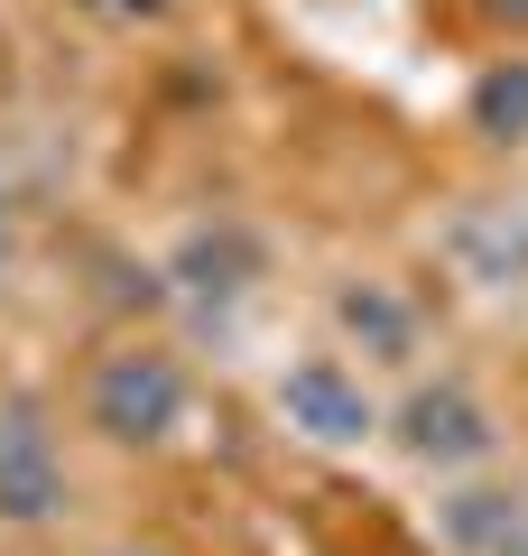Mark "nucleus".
<instances>
[{
    "mask_svg": "<svg viewBox=\"0 0 528 556\" xmlns=\"http://www.w3.org/2000/svg\"><path fill=\"white\" fill-rule=\"evenodd\" d=\"M10 260H20V214H10V186H0V278H10Z\"/></svg>",
    "mask_w": 528,
    "mask_h": 556,
    "instance_id": "nucleus-9",
    "label": "nucleus"
},
{
    "mask_svg": "<svg viewBox=\"0 0 528 556\" xmlns=\"http://www.w3.org/2000/svg\"><path fill=\"white\" fill-rule=\"evenodd\" d=\"M278 427L288 437H306V445H362L380 427V408H372V390L343 371L334 353H306V362H288L278 371Z\"/></svg>",
    "mask_w": 528,
    "mask_h": 556,
    "instance_id": "nucleus-2",
    "label": "nucleus"
},
{
    "mask_svg": "<svg viewBox=\"0 0 528 556\" xmlns=\"http://www.w3.org/2000/svg\"><path fill=\"white\" fill-rule=\"evenodd\" d=\"M334 325H343L352 353H372V362H417V306L390 278H343L334 288Z\"/></svg>",
    "mask_w": 528,
    "mask_h": 556,
    "instance_id": "nucleus-5",
    "label": "nucleus"
},
{
    "mask_svg": "<svg viewBox=\"0 0 528 556\" xmlns=\"http://www.w3.org/2000/svg\"><path fill=\"white\" fill-rule=\"evenodd\" d=\"M399 445H408L417 464H436V473H454V464H482L491 445H501V427H491V408L464 380H427V390L399 399Z\"/></svg>",
    "mask_w": 528,
    "mask_h": 556,
    "instance_id": "nucleus-3",
    "label": "nucleus"
},
{
    "mask_svg": "<svg viewBox=\"0 0 528 556\" xmlns=\"http://www.w3.org/2000/svg\"><path fill=\"white\" fill-rule=\"evenodd\" d=\"M65 510V464H56V437H47L28 408H0V519H38Z\"/></svg>",
    "mask_w": 528,
    "mask_h": 556,
    "instance_id": "nucleus-4",
    "label": "nucleus"
},
{
    "mask_svg": "<svg viewBox=\"0 0 528 556\" xmlns=\"http://www.w3.org/2000/svg\"><path fill=\"white\" fill-rule=\"evenodd\" d=\"M491 20H510V28H528V0H491Z\"/></svg>",
    "mask_w": 528,
    "mask_h": 556,
    "instance_id": "nucleus-11",
    "label": "nucleus"
},
{
    "mask_svg": "<svg viewBox=\"0 0 528 556\" xmlns=\"http://www.w3.org/2000/svg\"><path fill=\"white\" fill-rule=\"evenodd\" d=\"M84 10H112V20H158L167 0H84Z\"/></svg>",
    "mask_w": 528,
    "mask_h": 556,
    "instance_id": "nucleus-10",
    "label": "nucleus"
},
{
    "mask_svg": "<svg viewBox=\"0 0 528 556\" xmlns=\"http://www.w3.org/2000/svg\"><path fill=\"white\" fill-rule=\"evenodd\" d=\"M528 519V492H454L445 501V547L454 556H501V538Z\"/></svg>",
    "mask_w": 528,
    "mask_h": 556,
    "instance_id": "nucleus-7",
    "label": "nucleus"
},
{
    "mask_svg": "<svg viewBox=\"0 0 528 556\" xmlns=\"http://www.w3.org/2000/svg\"><path fill=\"white\" fill-rule=\"evenodd\" d=\"M473 130H491V139H528V56H501L482 84H473Z\"/></svg>",
    "mask_w": 528,
    "mask_h": 556,
    "instance_id": "nucleus-8",
    "label": "nucleus"
},
{
    "mask_svg": "<svg viewBox=\"0 0 528 556\" xmlns=\"http://www.w3.org/2000/svg\"><path fill=\"white\" fill-rule=\"evenodd\" d=\"M251 269H260V251L232 232V223H223V232H196L186 251H176V278H186L196 298H241V288H251Z\"/></svg>",
    "mask_w": 528,
    "mask_h": 556,
    "instance_id": "nucleus-6",
    "label": "nucleus"
},
{
    "mask_svg": "<svg viewBox=\"0 0 528 556\" xmlns=\"http://www.w3.org/2000/svg\"><path fill=\"white\" fill-rule=\"evenodd\" d=\"M112 556H149V547H112Z\"/></svg>",
    "mask_w": 528,
    "mask_h": 556,
    "instance_id": "nucleus-13",
    "label": "nucleus"
},
{
    "mask_svg": "<svg viewBox=\"0 0 528 556\" xmlns=\"http://www.w3.org/2000/svg\"><path fill=\"white\" fill-rule=\"evenodd\" d=\"M501 556H528V519H519V529H510V538H501Z\"/></svg>",
    "mask_w": 528,
    "mask_h": 556,
    "instance_id": "nucleus-12",
    "label": "nucleus"
},
{
    "mask_svg": "<svg viewBox=\"0 0 528 556\" xmlns=\"http://www.w3.org/2000/svg\"><path fill=\"white\" fill-rule=\"evenodd\" d=\"M84 417H93V437L112 445H167L186 427V371H176L158 343H121V353L93 362L84 380Z\"/></svg>",
    "mask_w": 528,
    "mask_h": 556,
    "instance_id": "nucleus-1",
    "label": "nucleus"
}]
</instances>
